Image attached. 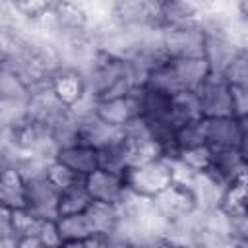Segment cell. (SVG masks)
<instances>
[{
    "instance_id": "obj_1",
    "label": "cell",
    "mask_w": 248,
    "mask_h": 248,
    "mask_svg": "<svg viewBox=\"0 0 248 248\" xmlns=\"http://www.w3.org/2000/svg\"><path fill=\"white\" fill-rule=\"evenodd\" d=\"M211 66L205 56L196 58H165L147 76L143 87L176 95L182 91H198L200 85L209 78Z\"/></svg>"
},
{
    "instance_id": "obj_2",
    "label": "cell",
    "mask_w": 248,
    "mask_h": 248,
    "mask_svg": "<svg viewBox=\"0 0 248 248\" xmlns=\"http://www.w3.org/2000/svg\"><path fill=\"white\" fill-rule=\"evenodd\" d=\"M124 178L130 192L149 200H153L157 194H161L165 188H169L174 182L172 167L167 157H159L141 165L128 167L124 170Z\"/></svg>"
},
{
    "instance_id": "obj_3",
    "label": "cell",
    "mask_w": 248,
    "mask_h": 248,
    "mask_svg": "<svg viewBox=\"0 0 248 248\" xmlns=\"http://www.w3.org/2000/svg\"><path fill=\"white\" fill-rule=\"evenodd\" d=\"M161 46L167 58H196L205 56V31L198 21L163 27Z\"/></svg>"
},
{
    "instance_id": "obj_4",
    "label": "cell",
    "mask_w": 248,
    "mask_h": 248,
    "mask_svg": "<svg viewBox=\"0 0 248 248\" xmlns=\"http://www.w3.org/2000/svg\"><path fill=\"white\" fill-rule=\"evenodd\" d=\"M203 118L213 116H234L232 87L223 74L211 72L209 78L196 91Z\"/></svg>"
},
{
    "instance_id": "obj_5",
    "label": "cell",
    "mask_w": 248,
    "mask_h": 248,
    "mask_svg": "<svg viewBox=\"0 0 248 248\" xmlns=\"http://www.w3.org/2000/svg\"><path fill=\"white\" fill-rule=\"evenodd\" d=\"M153 203H155L157 211L170 225L184 221L188 215H192L198 209L192 188L186 184H180V182H172L169 188H165L161 194H157L153 198Z\"/></svg>"
},
{
    "instance_id": "obj_6",
    "label": "cell",
    "mask_w": 248,
    "mask_h": 248,
    "mask_svg": "<svg viewBox=\"0 0 248 248\" xmlns=\"http://www.w3.org/2000/svg\"><path fill=\"white\" fill-rule=\"evenodd\" d=\"M83 184H85L91 200L114 203V205H118L130 192L122 172H114V170L101 169V167L95 169L91 174H87L83 178Z\"/></svg>"
},
{
    "instance_id": "obj_7",
    "label": "cell",
    "mask_w": 248,
    "mask_h": 248,
    "mask_svg": "<svg viewBox=\"0 0 248 248\" xmlns=\"http://www.w3.org/2000/svg\"><path fill=\"white\" fill-rule=\"evenodd\" d=\"M25 207L31 213H35L41 219H58L60 190L46 178V174L25 180Z\"/></svg>"
},
{
    "instance_id": "obj_8",
    "label": "cell",
    "mask_w": 248,
    "mask_h": 248,
    "mask_svg": "<svg viewBox=\"0 0 248 248\" xmlns=\"http://www.w3.org/2000/svg\"><path fill=\"white\" fill-rule=\"evenodd\" d=\"M95 114L114 128H126L130 122L140 118V89L122 97L99 99Z\"/></svg>"
},
{
    "instance_id": "obj_9",
    "label": "cell",
    "mask_w": 248,
    "mask_h": 248,
    "mask_svg": "<svg viewBox=\"0 0 248 248\" xmlns=\"http://www.w3.org/2000/svg\"><path fill=\"white\" fill-rule=\"evenodd\" d=\"M202 126H203L205 143L211 149H227L240 145V124L236 116L203 118Z\"/></svg>"
},
{
    "instance_id": "obj_10",
    "label": "cell",
    "mask_w": 248,
    "mask_h": 248,
    "mask_svg": "<svg viewBox=\"0 0 248 248\" xmlns=\"http://www.w3.org/2000/svg\"><path fill=\"white\" fill-rule=\"evenodd\" d=\"M246 165H248V159L242 155L238 147L213 149V163L209 172H213L215 176H219L223 182L231 186L234 182H246Z\"/></svg>"
},
{
    "instance_id": "obj_11",
    "label": "cell",
    "mask_w": 248,
    "mask_h": 248,
    "mask_svg": "<svg viewBox=\"0 0 248 248\" xmlns=\"http://www.w3.org/2000/svg\"><path fill=\"white\" fill-rule=\"evenodd\" d=\"M50 87L56 93V97L70 108L74 103H78L85 91H87V79L85 74L76 68H58L50 78Z\"/></svg>"
},
{
    "instance_id": "obj_12",
    "label": "cell",
    "mask_w": 248,
    "mask_h": 248,
    "mask_svg": "<svg viewBox=\"0 0 248 248\" xmlns=\"http://www.w3.org/2000/svg\"><path fill=\"white\" fill-rule=\"evenodd\" d=\"M54 159H58L62 165L72 169L81 178H85L95 169H99V153H97V149L87 145V143H81V141H76V143L60 147Z\"/></svg>"
},
{
    "instance_id": "obj_13",
    "label": "cell",
    "mask_w": 248,
    "mask_h": 248,
    "mask_svg": "<svg viewBox=\"0 0 248 248\" xmlns=\"http://www.w3.org/2000/svg\"><path fill=\"white\" fill-rule=\"evenodd\" d=\"M120 134H122V128H114V126L107 124L97 114L78 120V141L87 143L95 149H101L107 143L114 141Z\"/></svg>"
},
{
    "instance_id": "obj_14",
    "label": "cell",
    "mask_w": 248,
    "mask_h": 248,
    "mask_svg": "<svg viewBox=\"0 0 248 248\" xmlns=\"http://www.w3.org/2000/svg\"><path fill=\"white\" fill-rule=\"evenodd\" d=\"M56 227H58L62 246H85L87 238L95 234V231L91 227V221H89L85 211L58 217Z\"/></svg>"
},
{
    "instance_id": "obj_15",
    "label": "cell",
    "mask_w": 248,
    "mask_h": 248,
    "mask_svg": "<svg viewBox=\"0 0 248 248\" xmlns=\"http://www.w3.org/2000/svg\"><path fill=\"white\" fill-rule=\"evenodd\" d=\"M0 202L4 207L21 209L25 207V178L14 165H2L0 172Z\"/></svg>"
},
{
    "instance_id": "obj_16",
    "label": "cell",
    "mask_w": 248,
    "mask_h": 248,
    "mask_svg": "<svg viewBox=\"0 0 248 248\" xmlns=\"http://www.w3.org/2000/svg\"><path fill=\"white\" fill-rule=\"evenodd\" d=\"M0 97L2 101L8 103H19V105H27L31 99V87L25 83V79L16 74L14 70L2 66V74H0Z\"/></svg>"
},
{
    "instance_id": "obj_17",
    "label": "cell",
    "mask_w": 248,
    "mask_h": 248,
    "mask_svg": "<svg viewBox=\"0 0 248 248\" xmlns=\"http://www.w3.org/2000/svg\"><path fill=\"white\" fill-rule=\"evenodd\" d=\"M202 107L198 101L196 91H182L172 95V122L174 126H182L188 122H196L202 120Z\"/></svg>"
},
{
    "instance_id": "obj_18",
    "label": "cell",
    "mask_w": 248,
    "mask_h": 248,
    "mask_svg": "<svg viewBox=\"0 0 248 248\" xmlns=\"http://www.w3.org/2000/svg\"><path fill=\"white\" fill-rule=\"evenodd\" d=\"M91 196L81 182L66 188L60 192V200H58V217L62 215H74V213H83L89 205H91Z\"/></svg>"
},
{
    "instance_id": "obj_19",
    "label": "cell",
    "mask_w": 248,
    "mask_h": 248,
    "mask_svg": "<svg viewBox=\"0 0 248 248\" xmlns=\"http://www.w3.org/2000/svg\"><path fill=\"white\" fill-rule=\"evenodd\" d=\"M174 157H176L178 161H182L190 170H194V172H205V170L211 169V163H213V149H211L207 143H202V145H196V147L178 151Z\"/></svg>"
},
{
    "instance_id": "obj_20",
    "label": "cell",
    "mask_w": 248,
    "mask_h": 248,
    "mask_svg": "<svg viewBox=\"0 0 248 248\" xmlns=\"http://www.w3.org/2000/svg\"><path fill=\"white\" fill-rule=\"evenodd\" d=\"M45 174H46V178H48V180H50V182H52L60 192L83 180V178H81V176H78L72 169H68L66 165H62L58 159H50V161H48Z\"/></svg>"
},
{
    "instance_id": "obj_21",
    "label": "cell",
    "mask_w": 248,
    "mask_h": 248,
    "mask_svg": "<svg viewBox=\"0 0 248 248\" xmlns=\"http://www.w3.org/2000/svg\"><path fill=\"white\" fill-rule=\"evenodd\" d=\"M232 103L234 116H248V87H232Z\"/></svg>"
},
{
    "instance_id": "obj_22",
    "label": "cell",
    "mask_w": 248,
    "mask_h": 248,
    "mask_svg": "<svg viewBox=\"0 0 248 248\" xmlns=\"http://www.w3.org/2000/svg\"><path fill=\"white\" fill-rule=\"evenodd\" d=\"M236 118H238V124H240V145H238V149L248 159V116H236Z\"/></svg>"
},
{
    "instance_id": "obj_23",
    "label": "cell",
    "mask_w": 248,
    "mask_h": 248,
    "mask_svg": "<svg viewBox=\"0 0 248 248\" xmlns=\"http://www.w3.org/2000/svg\"><path fill=\"white\" fill-rule=\"evenodd\" d=\"M17 248H45L41 234H27L17 238Z\"/></svg>"
},
{
    "instance_id": "obj_24",
    "label": "cell",
    "mask_w": 248,
    "mask_h": 248,
    "mask_svg": "<svg viewBox=\"0 0 248 248\" xmlns=\"http://www.w3.org/2000/svg\"><path fill=\"white\" fill-rule=\"evenodd\" d=\"M236 8H238V14L248 17V0H236Z\"/></svg>"
},
{
    "instance_id": "obj_25",
    "label": "cell",
    "mask_w": 248,
    "mask_h": 248,
    "mask_svg": "<svg viewBox=\"0 0 248 248\" xmlns=\"http://www.w3.org/2000/svg\"><path fill=\"white\" fill-rule=\"evenodd\" d=\"M242 207H244V211L248 213V190H246V194H244V200H242Z\"/></svg>"
},
{
    "instance_id": "obj_26",
    "label": "cell",
    "mask_w": 248,
    "mask_h": 248,
    "mask_svg": "<svg viewBox=\"0 0 248 248\" xmlns=\"http://www.w3.org/2000/svg\"><path fill=\"white\" fill-rule=\"evenodd\" d=\"M246 182H248V165H246Z\"/></svg>"
}]
</instances>
